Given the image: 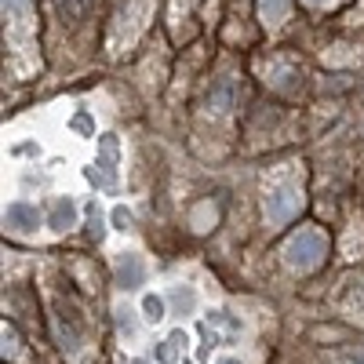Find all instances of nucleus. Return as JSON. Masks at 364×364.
<instances>
[{"label": "nucleus", "instance_id": "nucleus-1", "mask_svg": "<svg viewBox=\"0 0 364 364\" xmlns=\"http://www.w3.org/2000/svg\"><path fill=\"white\" fill-rule=\"evenodd\" d=\"M302 208V190L299 182L291 178H269L266 182V197H262V211H266V223L277 230V226H288Z\"/></svg>", "mask_w": 364, "mask_h": 364}, {"label": "nucleus", "instance_id": "nucleus-2", "mask_svg": "<svg viewBox=\"0 0 364 364\" xmlns=\"http://www.w3.org/2000/svg\"><path fill=\"white\" fill-rule=\"evenodd\" d=\"M328 255V237L314 226L306 230H299L288 237V245H284V262L295 269V273H314Z\"/></svg>", "mask_w": 364, "mask_h": 364}, {"label": "nucleus", "instance_id": "nucleus-3", "mask_svg": "<svg viewBox=\"0 0 364 364\" xmlns=\"http://www.w3.org/2000/svg\"><path fill=\"white\" fill-rule=\"evenodd\" d=\"M120 161H124V154H120L117 135H102L99 146H95V164L87 168V178L95 182V186H113L117 175H120Z\"/></svg>", "mask_w": 364, "mask_h": 364}, {"label": "nucleus", "instance_id": "nucleus-4", "mask_svg": "<svg viewBox=\"0 0 364 364\" xmlns=\"http://www.w3.org/2000/svg\"><path fill=\"white\" fill-rule=\"evenodd\" d=\"M4 226H8V233H15V237L37 233V226H41L37 204H29V200H11V204L4 208Z\"/></svg>", "mask_w": 364, "mask_h": 364}, {"label": "nucleus", "instance_id": "nucleus-5", "mask_svg": "<svg viewBox=\"0 0 364 364\" xmlns=\"http://www.w3.org/2000/svg\"><path fill=\"white\" fill-rule=\"evenodd\" d=\"M146 259L139 255V252H120L117 255V284L124 288V291H132V288H139V284H146Z\"/></svg>", "mask_w": 364, "mask_h": 364}, {"label": "nucleus", "instance_id": "nucleus-6", "mask_svg": "<svg viewBox=\"0 0 364 364\" xmlns=\"http://www.w3.org/2000/svg\"><path fill=\"white\" fill-rule=\"evenodd\" d=\"M48 226H51L55 233H66V230L77 226V204H73V197H55V200H51V208H48Z\"/></svg>", "mask_w": 364, "mask_h": 364}, {"label": "nucleus", "instance_id": "nucleus-7", "mask_svg": "<svg viewBox=\"0 0 364 364\" xmlns=\"http://www.w3.org/2000/svg\"><path fill=\"white\" fill-rule=\"evenodd\" d=\"M186 350H190V336H186L182 328H175L171 336H168V339L154 350V357H157L161 364H175V360H178L182 353H186Z\"/></svg>", "mask_w": 364, "mask_h": 364}, {"label": "nucleus", "instance_id": "nucleus-8", "mask_svg": "<svg viewBox=\"0 0 364 364\" xmlns=\"http://www.w3.org/2000/svg\"><path fill=\"white\" fill-rule=\"evenodd\" d=\"M168 302H171V310H175L178 317H190V314L197 310V288H193V284H175V288L168 291Z\"/></svg>", "mask_w": 364, "mask_h": 364}, {"label": "nucleus", "instance_id": "nucleus-9", "mask_svg": "<svg viewBox=\"0 0 364 364\" xmlns=\"http://www.w3.org/2000/svg\"><path fill=\"white\" fill-rule=\"evenodd\" d=\"M164 317H168V299L157 295V291L142 295V321H146V324H161Z\"/></svg>", "mask_w": 364, "mask_h": 364}, {"label": "nucleus", "instance_id": "nucleus-10", "mask_svg": "<svg viewBox=\"0 0 364 364\" xmlns=\"http://www.w3.org/2000/svg\"><path fill=\"white\" fill-rule=\"evenodd\" d=\"M259 15L266 26H281L288 18V0H259Z\"/></svg>", "mask_w": 364, "mask_h": 364}, {"label": "nucleus", "instance_id": "nucleus-11", "mask_svg": "<svg viewBox=\"0 0 364 364\" xmlns=\"http://www.w3.org/2000/svg\"><path fill=\"white\" fill-rule=\"evenodd\" d=\"M117 331H120L124 339H135V321H132V310H128V306L117 310Z\"/></svg>", "mask_w": 364, "mask_h": 364}, {"label": "nucleus", "instance_id": "nucleus-12", "mask_svg": "<svg viewBox=\"0 0 364 364\" xmlns=\"http://www.w3.org/2000/svg\"><path fill=\"white\" fill-rule=\"evenodd\" d=\"M109 219H113V230H120V233L132 230V223H135V219H132V211H128L124 204H117V208L109 211Z\"/></svg>", "mask_w": 364, "mask_h": 364}, {"label": "nucleus", "instance_id": "nucleus-13", "mask_svg": "<svg viewBox=\"0 0 364 364\" xmlns=\"http://www.w3.org/2000/svg\"><path fill=\"white\" fill-rule=\"evenodd\" d=\"M208 324H223V328L240 331V321H237V317H230L226 310H211V314H208Z\"/></svg>", "mask_w": 364, "mask_h": 364}, {"label": "nucleus", "instance_id": "nucleus-14", "mask_svg": "<svg viewBox=\"0 0 364 364\" xmlns=\"http://www.w3.org/2000/svg\"><path fill=\"white\" fill-rule=\"evenodd\" d=\"M70 128L73 132H84V135H95V120H91V113H77Z\"/></svg>", "mask_w": 364, "mask_h": 364}, {"label": "nucleus", "instance_id": "nucleus-15", "mask_svg": "<svg viewBox=\"0 0 364 364\" xmlns=\"http://www.w3.org/2000/svg\"><path fill=\"white\" fill-rule=\"evenodd\" d=\"M26 8H29V0H4V15H8V18L26 15Z\"/></svg>", "mask_w": 364, "mask_h": 364}, {"label": "nucleus", "instance_id": "nucleus-16", "mask_svg": "<svg viewBox=\"0 0 364 364\" xmlns=\"http://www.w3.org/2000/svg\"><path fill=\"white\" fill-rule=\"evenodd\" d=\"M91 233H95V240H102L106 226H102V215H99V208H91Z\"/></svg>", "mask_w": 364, "mask_h": 364}, {"label": "nucleus", "instance_id": "nucleus-17", "mask_svg": "<svg viewBox=\"0 0 364 364\" xmlns=\"http://www.w3.org/2000/svg\"><path fill=\"white\" fill-rule=\"evenodd\" d=\"M306 4H310V8H336L339 0H306Z\"/></svg>", "mask_w": 364, "mask_h": 364}, {"label": "nucleus", "instance_id": "nucleus-18", "mask_svg": "<svg viewBox=\"0 0 364 364\" xmlns=\"http://www.w3.org/2000/svg\"><path fill=\"white\" fill-rule=\"evenodd\" d=\"M215 364H245V360H240V357H219Z\"/></svg>", "mask_w": 364, "mask_h": 364}, {"label": "nucleus", "instance_id": "nucleus-19", "mask_svg": "<svg viewBox=\"0 0 364 364\" xmlns=\"http://www.w3.org/2000/svg\"><path fill=\"white\" fill-rule=\"evenodd\" d=\"M353 364H364V360H353Z\"/></svg>", "mask_w": 364, "mask_h": 364}]
</instances>
